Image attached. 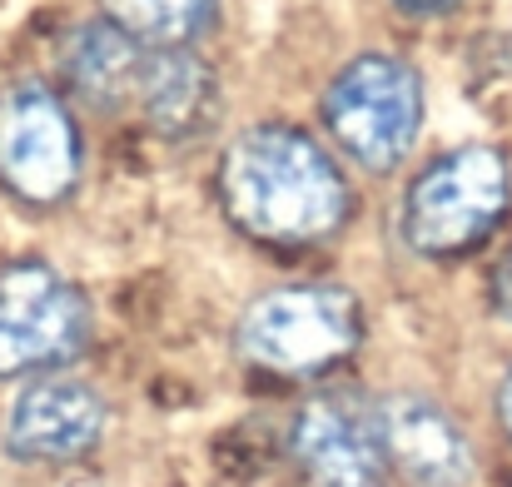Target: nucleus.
I'll return each mask as SVG.
<instances>
[{"mask_svg":"<svg viewBox=\"0 0 512 487\" xmlns=\"http://www.w3.org/2000/svg\"><path fill=\"white\" fill-rule=\"evenodd\" d=\"M219 194L229 219L264 244L329 239L348 214L339 164L289 125L244 130L219 164Z\"/></svg>","mask_w":512,"mask_h":487,"instance_id":"nucleus-1","label":"nucleus"},{"mask_svg":"<svg viewBox=\"0 0 512 487\" xmlns=\"http://www.w3.org/2000/svg\"><path fill=\"white\" fill-rule=\"evenodd\" d=\"M512 199V169L488 145H463L433 160L408 189L403 234L428 259H453L478 249Z\"/></svg>","mask_w":512,"mask_h":487,"instance_id":"nucleus-2","label":"nucleus"},{"mask_svg":"<svg viewBox=\"0 0 512 487\" xmlns=\"http://www.w3.org/2000/svg\"><path fill=\"white\" fill-rule=\"evenodd\" d=\"M358 299L334 284L274 289L249 304L239 324V348L269 373H324L358 348Z\"/></svg>","mask_w":512,"mask_h":487,"instance_id":"nucleus-3","label":"nucleus"},{"mask_svg":"<svg viewBox=\"0 0 512 487\" xmlns=\"http://www.w3.org/2000/svg\"><path fill=\"white\" fill-rule=\"evenodd\" d=\"M324 120L343 150L368 169H393L423 120V80L398 55H358L324 95Z\"/></svg>","mask_w":512,"mask_h":487,"instance_id":"nucleus-4","label":"nucleus"},{"mask_svg":"<svg viewBox=\"0 0 512 487\" xmlns=\"http://www.w3.org/2000/svg\"><path fill=\"white\" fill-rule=\"evenodd\" d=\"M90 338V309L70 279L40 259L0 269V378L70 363Z\"/></svg>","mask_w":512,"mask_h":487,"instance_id":"nucleus-5","label":"nucleus"},{"mask_svg":"<svg viewBox=\"0 0 512 487\" xmlns=\"http://www.w3.org/2000/svg\"><path fill=\"white\" fill-rule=\"evenodd\" d=\"M80 179L70 110L35 80L0 90V184L30 204H55Z\"/></svg>","mask_w":512,"mask_h":487,"instance_id":"nucleus-6","label":"nucleus"},{"mask_svg":"<svg viewBox=\"0 0 512 487\" xmlns=\"http://www.w3.org/2000/svg\"><path fill=\"white\" fill-rule=\"evenodd\" d=\"M309 487H388V453L378 413L353 393H319L299 408L289 433Z\"/></svg>","mask_w":512,"mask_h":487,"instance_id":"nucleus-7","label":"nucleus"},{"mask_svg":"<svg viewBox=\"0 0 512 487\" xmlns=\"http://www.w3.org/2000/svg\"><path fill=\"white\" fill-rule=\"evenodd\" d=\"M105 433V403L95 388L75 378H40L30 383L10 418H5V448L25 463H70L85 458Z\"/></svg>","mask_w":512,"mask_h":487,"instance_id":"nucleus-8","label":"nucleus"},{"mask_svg":"<svg viewBox=\"0 0 512 487\" xmlns=\"http://www.w3.org/2000/svg\"><path fill=\"white\" fill-rule=\"evenodd\" d=\"M378 433L388 463L413 487H463L473 478V453L458 423L413 393H398L378 408Z\"/></svg>","mask_w":512,"mask_h":487,"instance_id":"nucleus-9","label":"nucleus"},{"mask_svg":"<svg viewBox=\"0 0 512 487\" xmlns=\"http://www.w3.org/2000/svg\"><path fill=\"white\" fill-rule=\"evenodd\" d=\"M135 100H140V115L165 140H194L219 115V80H214V70L199 55L160 50V55H150L140 65Z\"/></svg>","mask_w":512,"mask_h":487,"instance_id":"nucleus-10","label":"nucleus"},{"mask_svg":"<svg viewBox=\"0 0 512 487\" xmlns=\"http://www.w3.org/2000/svg\"><path fill=\"white\" fill-rule=\"evenodd\" d=\"M140 45L110 20H90L65 40V80L95 110H120L140 85Z\"/></svg>","mask_w":512,"mask_h":487,"instance_id":"nucleus-11","label":"nucleus"},{"mask_svg":"<svg viewBox=\"0 0 512 487\" xmlns=\"http://www.w3.org/2000/svg\"><path fill=\"white\" fill-rule=\"evenodd\" d=\"M105 15L135 45L179 50L184 40H194L209 25L214 0H105Z\"/></svg>","mask_w":512,"mask_h":487,"instance_id":"nucleus-12","label":"nucleus"},{"mask_svg":"<svg viewBox=\"0 0 512 487\" xmlns=\"http://www.w3.org/2000/svg\"><path fill=\"white\" fill-rule=\"evenodd\" d=\"M493 299H498V314L512 319V249H508V259L498 264V274H493Z\"/></svg>","mask_w":512,"mask_h":487,"instance_id":"nucleus-13","label":"nucleus"},{"mask_svg":"<svg viewBox=\"0 0 512 487\" xmlns=\"http://www.w3.org/2000/svg\"><path fill=\"white\" fill-rule=\"evenodd\" d=\"M498 413H503V428L512 433V373H508V383H503V393H498Z\"/></svg>","mask_w":512,"mask_h":487,"instance_id":"nucleus-14","label":"nucleus"},{"mask_svg":"<svg viewBox=\"0 0 512 487\" xmlns=\"http://www.w3.org/2000/svg\"><path fill=\"white\" fill-rule=\"evenodd\" d=\"M403 10H418V15H428V10H448L453 0H398Z\"/></svg>","mask_w":512,"mask_h":487,"instance_id":"nucleus-15","label":"nucleus"}]
</instances>
